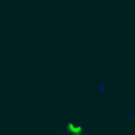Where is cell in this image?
Segmentation results:
<instances>
[{
    "mask_svg": "<svg viewBox=\"0 0 135 135\" xmlns=\"http://www.w3.org/2000/svg\"><path fill=\"white\" fill-rule=\"evenodd\" d=\"M94 89H96V93L100 94V96H106V94H108V90H109L108 84H106L103 80H97V81L94 83Z\"/></svg>",
    "mask_w": 135,
    "mask_h": 135,
    "instance_id": "6da1fadb",
    "label": "cell"
},
{
    "mask_svg": "<svg viewBox=\"0 0 135 135\" xmlns=\"http://www.w3.org/2000/svg\"><path fill=\"white\" fill-rule=\"evenodd\" d=\"M64 131L70 132V134H81L83 128H81L80 123H77V125H76L74 122H67V123H65V126H64Z\"/></svg>",
    "mask_w": 135,
    "mask_h": 135,
    "instance_id": "7a4b0ae2",
    "label": "cell"
}]
</instances>
